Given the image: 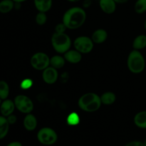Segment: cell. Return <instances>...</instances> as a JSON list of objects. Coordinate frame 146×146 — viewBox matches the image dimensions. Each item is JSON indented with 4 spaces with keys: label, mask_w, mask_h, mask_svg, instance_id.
<instances>
[{
    "label": "cell",
    "mask_w": 146,
    "mask_h": 146,
    "mask_svg": "<svg viewBox=\"0 0 146 146\" xmlns=\"http://www.w3.org/2000/svg\"><path fill=\"white\" fill-rule=\"evenodd\" d=\"M86 19V13L83 8L74 7L68 9L63 16V23L67 29H76L82 27Z\"/></svg>",
    "instance_id": "cell-1"
},
{
    "label": "cell",
    "mask_w": 146,
    "mask_h": 146,
    "mask_svg": "<svg viewBox=\"0 0 146 146\" xmlns=\"http://www.w3.org/2000/svg\"><path fill=\"white\" fill-rule=\"evenodd\" d=\"M102 104L101 97L94 93H87L78 99V105L83 111L88 113L98 111Z\"/></svg>",
    "instance_id": "cell-2"
},
{
    "label": "cell",
    "mask_w": 146,
    "mask_h": 146,
    "mask_svg": "<svg viewBox=\"0 0 146 146\" xmlns=\"http://www.w3.org/2000/svg\"><path fill=\"white\" fill-rule=\"evenodd\" d=\"M128 68L133 74L142 73L145 68V60L143 54L138 50H133L128 57Z\"/></svg>",
    "instance_id": "cell-3"
},
{
    "label": "cell",
    "mask_w": 146,
    "mask_h": 146,
    "mask_svg": "<svg viewBox=\"0 0 146 146\" xmlns=\"http://www.w3.org/2000/svg\"><path fill=\"white\" fill-rule=\"evenodd\" d=\"M53 48L59 54H65L71 46V40L69 36L65 33L55 32L51 37Z\"/></svg>",
    "instance_id": "cell-4"
},
{
    "label": "cell",
    "mask_w": 146,
    "mask_h": 146,
    "mask_svg": "<svg viewBox=\"0 0 146 146\" xmlns=\"http://www.w3.org/2000/svg\"><path fill=\"white\" fill-rule=\"evenodd\" d=\"M37 140L43 145H51L56 142L58 135L52 128L45 127L40 129L37 133Z\"/></svg>",
    "instance_id": "cell-5"
},
{
    "label": "cell",
    "mask_w": 146,
    "mask_h": 146,
    "mask_svg": "<svg viewBox=\"0 0 146 146\" xmlns=\"http://www.w3.org/2000/svg\"><path fill=\"white\" fill-rule=\"evenodd\" d=\"M14 102L17 109L23 113H30L34 109V104L32 101L27 96H17L14 98Z\"/></svg>",
    "instance_id": "cell-6"
},
{
    "label": "cell",
    "mask_w": 146,
    "mask_h": 146,
    "mask_svg": "<svg viewBox=\"0 0 146 146\" xmlns=\"http://www.w3.org/2000/svg\"><path fill=\"white\" fill-rule=\"evenodd\" d=\"M31 65L36 70H44L49 66L50 58L45 53H36L31 58Z\"/></svg>",
    "instance_id": "cell-7"
},
{
    "label": "cell",
    "mask_w": 146,
    "mask_h": 146,
    "mask_svg": "<svg viewBox=\"0 0 146 146\" xmlns=\"http://www.w3.org/2000/svg\"><path fill=\"white\" fill-rule=\"evenodd\" d=\"M74 46L75 49L81 54H88L93 50L94 41L89 37L81 36L76 38Z\"/></svg>",
    "instance_id": "cell-8"
},
{
    "label": "cell",
    "mask_w": 146,
    "mask_h": 146,
    "mask_svg": "<svg viewBox=\"0 0 146 146\" xmlns=\"http://www.w3.org/2000/svg\"><path fill=\"white\" fill-rule=\"evenodd\" d=\"M58 71L56 68L52 66H48L43 70L42 78L43 80L47 84H54L58 79Z\"/></svg>",
    "instance_id": "cell-9"
},
{
    "label": "cell",
    "mask_w": 146,
    "mask_h": 146,
    "mask_svg": "<svg viewBox=\"0 0 146 146\" xmlns=\"http://www.w3.org/2000/svg\"><path fill=\"white\" fill-rule=\"evenodd\" d=\"M15 104L13 101L10 99H5L1 103L0 105V112L1 115L7 117L11 115L15 110Z\"/></svg>",
    "instance_id": "cell-10"
},
{
    "label": "cell",
    "mask_w": 146,
    "mask_h": 146,
    "mask_svg": "<svg viewBox=\"0 0 146 146\" xmlns=\"http://www.w3.org/2000/svg\"><path fill=\"white\" fill-rule=\"evenodd\" d=\"M99 6L104 13L111 14L116 9V3L114 0H99Z\"/></svg>",
    "instance_id": "cell-11"
},
{
    "label": "cell",
    "mask_w": 146,
    "mask_h": 146,
    "mask_svg": "<svg viewBox=\"0 0 146 146\" xmlns=\"http://www.w3.org/2000/svg\"><path fill=\"white\" fill-rule=\"evenodd\" d=\"M64 58L71 64H78L81 61L82 56L77 50H68L64 54Z\"/></svg>",
    "instance_id": "cell-12"
},
{
    "label": "cell",
    "mask_w": 146,
    "mask_h": 146,
    "mask_svg": "<svg viewBox=\"0 0 146 146\" xmlns=\"http://www.w3.org/2000/svg\"><path fill=\"white\" fill-rule=\"evenodd\" d=\"M24 126L28 131H32L37 126V120L33 114L28 113L24 119Z\"/></svg>",
    "instance_id": "cell-13"
},
{
    "label": "cell",
    "mask_w": 146,
    "mask_h": 146,
    "mask_svg": "<svg viewBox=\"0 0 146 146\" xmlns=\"http://www.w3.org/2000/svg\"><path fill=\"white\" fill-rule=\"evenodd\" d=\"M36 9L38 11L47 12L52 7L53 0H34Z\"/></svg>",
    "instance_id": "cell-14"
},
{
    "label": "cell",
    "mask_w": 146,
    "mask_h": 146,
    "mask_svg": "<svg viewBox=\"0 0 146 146\" xmlns=\"http://www.w3.org/2000/svg\"><path fill=\"white\" fill-rule=\"evenodd\" d=\"M107 37H108V33L106 32V31L102 29H99L96 30L93 33L91 39L96 44H102L107 39Z\"/></svg>",
    "instance_id": "cell-15"
},
{
    "label": "cell",
    "mask_w": 146,
    "mask_h": 146,
    "mask_svg": "<svg viewBox=\"0 0 146 146\" xmlns=\"http://www.w3.org/2000/svg\"><path fill=\"white\" fill-rule=\"evenodd\" d=\"M134 123L137 127L146 129V111L138 112L134 117Z\"/></svg>",
    "instance_id": "cell-16"
},
{
    "label": "cell",
    "mask_w": 146,
    "mask_h": 146,
    "mask_svg": "<svg viewBox=\"0 0 146 146\" xmlns=\"http://www.w3.org/2000/svg\"><path fill=\"white\" fill-rule=\"evenodd\" d=\"M9 125L7 118L3 115H0V140L5 138L9 131Z\"/></svg>",
    "instance_id": "cell-17"
},
{
    "label": "cell",
    "mask_w": 146,
    "mask_h": 146,
    "mask_svg": "<svg viewBox=\"0 0 146 146\" xmlns=\"http://www.w3.org/2000/svg\"><path fill=\"white\" fill-rule=\"evenodd\" d=\"M133 47L135 50L143 49L146 47V35L141 34L136 36L133 42Z\"/></svg>",
    "instance_id": "cell-18"
},
{
    "label": "cell",
    "mask_w": 146,
    "mask_h": 146,
    "mask_svg": "<svg viewBox=\"0 0 146 146\" xmlns=\"http://www.w3.org/2000/svg\"><path fill=\"white\" fill-rule=\"evenodd\" d=\"M15 6V2L13 0H1L0 1V13L7 14L10 12Z\"/></svg>",
    "instance_id": "cell-19"
},
{
    "label": "cell",
    "mask_w": 146,
    "mask_h": 146,
    "mask_svg": "<svg viewBox=\"0 0 146 146\" xmlns=\"http://www.w3.org/2000/svg\"><path fill=\"white\" fill-rule=\"evenodd\" d=\"M65 58L59 55H55L50 58V65L56 69H59L64 67L65 64Z\"/></svg>",
    "instance_id": "cell-20"
},
{
    "label": "cell",
    "mask_w": 146,
    "mask_h": 146,
    "mask_svg": "<svg viewBox=\"0 0 146 146\" xmlns=\"http://www.w3.org/2000/svg\"><path fill=\"white\" fill-rule=\"evenodd\" d=\"M116 97L113 92H106L101 96V103L104 105H111L115 101Z\"/></svg>",
    "instance_id": "cell-21"
},
{
    "label": "cell",
    "mask_w": 146,
    "mask_h": 146,
    "mask_svg": "<svg viewBox=\"0 0 146 146\" xmlns=\"http://www.w3.org/2000/svg\"><path fill=\"white\" fill-rule=\"evenodd\" d=\"M9 95V84L4 81H0V99H7Z\"/></svg>",
    "instance_id": "cell-22"
},
{
    "label": "cell",
    "mask_w": 146,
    "mask_h": 146,
    "mask_svg": "<svg viewBox=\"0 0 146 146\" xmlns=\"http://www.w3.org/2000/svg\"><path fill=\"white\" fill-rule=\"evenodd\" d=\"M66 122L68 125H77L80 123V116L77 113L72 112L67 116Z\"/></svg>",
    "instance_id": "cell-23"
},
{
    "label": "cell",
    "mask_w": 146,
    "mask_h": 146,
    "mask_svg": "<svg viewBox=\"0 0 146 146\" xmlns=\"http://www.w3.org/2000/svg\"><path fill=\"white\" fill-rule=\"evenodd\" d=\"M134 10L139 14L146 12V0H136L134 5Z\"/></svg>",
    "instance_id": "cell-24"
},
{
    "label": "cell",
    "mask_w": 146,
    "mask_h": 146,
    "mask_svg": "<svg viewBox=\"0 0 146 146\" xmlns=\"http://www.w3.org/2000/svg\"><path fill=\"white\" fill-rule=\"evenodd\" d=\"M47 21V17L45 12L38 11V14L36 16V22L38 25H44Z\"/></svg>",
    "instance_id": "cell-25"
},
{
    "label": "cell",
    "mask_w": 146,
    "mask_h": 146,
    "mask_svg": "<svg viewBox=\"0 0 146 146\" xmlns=\"http://www.w3.org/2000/svg\"><path fill=\"white\" fill-rule=\"evenodd\" d=\"M32 85H33L32 80L30 79V78H25V79H24L21 82L20 87H21V88H22V89L27 90L29 89V88H31Z\"/></svg>",
    "instance_id": "cell-26"
},
{
    "label": "cell",
    "mask_w": 146,
    "mask_h": 146,
    "mask_svg": "<svg viewBox=\"0 0 146 146\" xmlns=\"http://www.w3.org/2000/svg\"><path fill=\"white\" fill-rule=\"evenodd\" d=\"M67 27H66L65 24L64 23H61V24H58V25L56 26V32L57 33H65V31L66 30Z\"/></svg>",
    "instance_id": "cell-27"
},
{
    "label": "cell",
    "mask_w": 146,
    "mask_h": 146,
    "mask_svg": "<svg viewBox=\"0 0 146 146\" xmlns=\"http://www.w3.org/2000/svg\"><path fill=\"white\" fill-rule=\"evenodd\" d=\"M6 118H7V121H8L10 125H13V124L15 123L17 121V116H16L15 115H14V114H11V115L6 117Z\"/></svg>",
    "instance_id": "cell-28"
},
{
    "label": "cell",
    "mask_w": 146,
    "mask_h": 146,
    "mask_svg": "<svg viewBox=\"0 0 146 146\" xmlns=\"http://www.w3.org/2000/svg\"><path fill=\"white\" fill-rule=\"evenodd\" d=\"M125 146H145L143 144V142L138 141H131V142L127 143Z\"/></svg>",
    "instance_id": "cell-29"
},
{
    "label": "cell",
    "mask_w": 146,
    "mask_h": 146,
    "mask_svg": "<svg viewBox=\"0 0 146 146\" xmlns=\"http://www.w3.org/2000/svg\"><path fill=\"white\" fill-rule=\"evenodd\" d=\"M7 146H22V144L19 141H13L7 144Z\"/></svg>",
    "instance_id": "cell-30"
},
{
    "label": "cell",
    "mask_w": 146,
    "mask_h": 146,
    "mask_svg": "<svg viewBox=\"0 0 146 146\" xmlns=\"http://www.w3.org/2000/svg\"><path fill=\"white\" fill-rule=\"evenodd\" d=\"M114 1H115V3L116 4H125V3L128 2V0H114Z\"/></svg>",
    "instance_id": "cell-31"
},
{
    "label": "cell",
    "mask_w": 146,
    "mask_h": 146,
    "mask_svg": "<svg viewBox=\"0 0 146 146\" xmlns=\"http://www.w3.org/2000/svg\"><path fill=\"white\" fill-rule=\"evenodd\" d=\"M15 3H22L24 2V1H27V0H13Z\"/></svg>",
    "instance_id": "cell-32"
},
{
    "label": "cell",
    "mask_w": 146,
    "mask_h": 146,
    "mask_svg": "<svg viewBox=\"0 0 146 146\" xmlns=\"http://www.w3.org/2000/svg\"><path fill=\"white\" fill-rule=\"evenodd\" d=\"M68 1H70V2H77V1H79L80 0H67Z\"/></svg>",
    "instance_id": "cell-33"
},
{
    "label": "cell",
    "mask_w": 146,
    "mask_h": 146,
    "mask_svg": "<svg viewBox=\"0 0 146 146\" xmlns=\"http://www.w3.org/2000/svg\"><path fill=\"white\" fill-rule=\"evenodd\" d=\"M144 28H145V29L146 30V19L145 21V23H144Z\"/></svg>",
    "instance_id": "cell-34"
},
{
    "label": "cell",
    "mask_w": 146,
    "mask_h": 146,
    "mask_svg": "<svg viewBox=\"0 0 146 146\" xmlns=\"http://www.w3.org/2000/svg\"><path fill=\"white\" fill-rule=\"evenodd\" d=\"M143 144H144V145L146 146V139L145 140V141H144V142H143Z\"/></svg>",
    "instance_id": "cell-35"
},
{
    "label": "cell",
    "mask_w": 146,
    "mask_h": 146,
    "mask_svg": "<svg viewBox=\"0 0 146 146\" xmlns=\"http://www.w3.org/2000/svg\"><path fill=\"white\" fill-rule=\"evenodd\" d=\"M1 100L0 99V105H1Z\"/></svg>",
    "instance_id": "cell-36"
}]
</instances>
